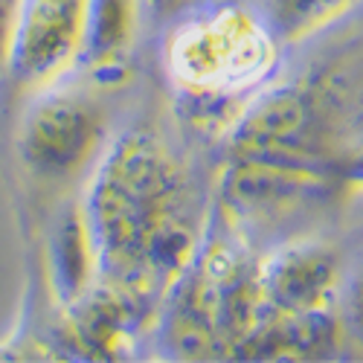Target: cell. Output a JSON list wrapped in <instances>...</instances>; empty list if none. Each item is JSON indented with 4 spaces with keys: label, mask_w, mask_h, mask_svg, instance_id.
Listing matches in <instances>:
<instances>
[{
    "label": "cell",
    "mask_w": 363,
    "mask_h": 363,
    "mask_svg": "<svg viewBox=\"0 0 363 363\" xmlns=\"http://www.w3.org/2000/svg\"><path fill=\"white\" fill-rule=\"evenodd\" d=\"M143 0H87L79 65L99 79L123 73L137 47Z\"/></svg>",
    "instance_id": "9"
},
{
    "label": "cell",
    "mask_w": 363,
    "mask_h": 363,
    "mask_svg": "<svg viewBox=\"0 0 363 363\" xmlns=\"http://www.w3.org/2000/svg\"><path fill=\"white\" fill-rule=\"evenodd\" d=\"M47 277L50 291L62 308H70L99 282L96 250L87 230L82 201L58 209L47 235Z\"/></svg>",
    "instance_id": "8"
},
{
    "label": "cell",
    "mask_w": 363,
    "mask_h": 363,
    "mask_svg": "<svg viewBox=\"0 0 363 363\" xmlns=\"http://www.w3.org/2000/svg\"><path fill=\"white\" fill-rule=\"evenodd\" d=\"M15 9H18V0H0V76H6V58H9Z\"/></svg>",
    "instance_id": "11"
},
{
    "label": "cell",
    "mask_w": 363,
    "mask_h": 363,
    "mask_svg": "<svg viewBox=\"0 0 363 363\" xmlns=\"http://www.w3.org/2000/svg\"><path fill=\"white\" fill-rule=\"evenodd\" d=\"M340 343V323L331 308L306 314H264L230 357L238 360H314Z\"/></svg>",
    "instance_id": "7"
},
{
    "label": "cell",
    "mask_w": 363,
    "mask_h": 363,
    "mask_svg": "<svg viewBox=\"0 0 363 363\" xmlns=\"http://www.w3.org/2000/svg\"><path fill=\"white\" fill-rule=\"evenodd\" d=\"M227 160L262 172L314 180H340L337 111L320 79L267 84L230 123Z\"/></svg>",
    "instance_id": "3"
},
{
    "label": "cell",
    "mask_w": 363,
    "mask_h": 363,
    "mask_svg": "<svg viewBox=\"0 0 363 363\" xmlns=\"http://www.w3.org/2000/svg\"><path fill=\"white\" fill-rule=\"evenodd\" d=\"M340 180H346V184L363 189V145L354 148L349 157L340 160Z\"/></svg>",
    "instance_id": "12"
},
{
    "label": "cell",
    "mask_w": 363,
    "mask_h": 363,
    "mask_svg": "<svg viewBox=\"0 0 363 363\" xmlns=\"http://www.w3.org/2000/svg\"><path fill=\"white\" fill-rule=\"evenodd\" d=\"M99 282L148 308L203 245L201 195L180 157L145 128L105 143L82 198Z\"/></svg>",
    "instance_id": "1"
},
{
    "label": "cell",
    "mask_w": 363,
    "mask_h": 363,
    "mask_svg": "<svg viewBox=\"0 0 363 363\" xmlns=\"http://www.w3.org/2000/svg\"><path fill=\"white\" fill-rule=\"evenodd\" d=\"M282 41L262 9L216 0L180 15L163 41L169 84L195 111L235 119L256 94L274 82Z\"/></svg>",
    "instance_id": "2"
},
{
    "label": "cell",
    "mask_w": 363,
    "mask_h": 363,
    "mask_svg": "<svg viewBox=\"0 0 363 363\" xmlns=\"http://www.w3.org/2000/svg\"><path fill=\"white\" fill-rule=\"evenodd\" d=\"M143 4L155 12V15H160V18H166V15H177L180 9L186 6V0H143Z\"/></svg>",
    "instance_id": "14"
},
{
    "label": "cell",
    "mask_w": 363,
    "mask_h": 363,
    "mask_svg": "<svg viewBox=\"0 0 363 363\" xmlns=\"http://www.w3.org/2000/svg\"><path fill=\"white\" fill-rule=\"evenodd\" d=\"M360 0H264V18L282 44H302L346 18Z\"/></svg>",
    "instance_id": "10"
},
{
    "label": "cell",
    "mask_w": 363,
    "mask_h": 363,
    "mask_svg": "<svg viewBox=\"0 0 363 363\" xmlns=\"http://www.w3.org/2000/svg\"><path fill=\"white\" fill-rule=\"evenodd\" d=\"M349 320L357 328V335L363 337V270L354 277L352 291H349Z\"/></svg>",
    "instance_id": "13"
},
{
    "label": "cell",
    "mask_w": 363,
    "mask_h": 363,
    "mask_svg": "<svg viewBox=\"0 0 363 363\" xmlns=\"http://www.w3.org/2000/svg\"><path fill=\"white\" fill-rule=\"evenodd\" d=\"M337 274V253L317 238H294L267 250L256 262L262 317L331 308Z\"/></svg>",
    "instance_id": "6"
},
{
    "label": "cell",
    "mask_w": 363,
    "mask_h": 363,
    "mask_svg": "<svg viewBox=\"0 0 363 363\" xmlns=\"http://www.w3.org/2000/svg\"><path fill=\"white\" fill-rule=\"evenodd\" d=\"M108 143L102 105L73 87H47L18 131L21 163L41 180H73L96 163Z\"/></svg>",
    "instance_id": "4"
},
{
    "label": "cell",
    "mask_w": 363,
    "mask_h": 363,
    "mask_svg": "<svg viewBox=\"0 0 363 363\" xmlns=\"http://www.w3.org/2000/svg\"><path fill=\"white\" fill-rule=\"evenodd\" d=\"M87 0H18L6 76L23 90H47L79 67Z\"/></svg>",
    "instance_id": "5"
}]
</instances>
